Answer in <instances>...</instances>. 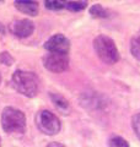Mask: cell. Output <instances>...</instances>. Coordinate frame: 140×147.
Instances as JSON below:
<instances>
[{
    "instance_id": "17",
    "label": "cell",
    "mask_w": 140,
    "mask_h": 147,
    "mask_svg": "<svg viewBox=\"0 0 140 147\" xmlns=\"http://www.w3.org/2000/svg\"><path fill=\"white\" fill-rule=\"evenodd\" d=\"M0 63L4 64V65L10 66V65H12V63H14V58L7 52H3L1 54H0Z\"/></svg>"
},
{
    "instance_id": "13",
    "label": "cell",
    "mask_w": 140,
    "mask_h": 147,
    "mask_svg": "<svg viewBox=\"0 0 140 147\" xmlns=\"http://www.w3.org/2000/svg\"><path fill=\"white\" fill-rule=\"evenodd\" d=\"M67 1L65 0H46V7L49 10H60V9L65 7Z\"/></svg>"
},
{
    "instance_id": "9",
    "label": "cell",
    "mask_w": 140,
    "mask_h": 147,
    "mask_svg": "<svg viewBox=\"0 0 140 147\" xmlns=\"http://www.w3.org/2000/svg\"><path fill=\"white\" fill-rule=\"evenodd\" d=\"M15 7L29 16H37L39 11L38 3L35 0H15Z\"/></svg>"
},
{
    "instance_id": "3",
    "label": "cell",
    "mask_w": 140,
    "mask_h": 147,
    "mask_svg": "<svg viewBox=\"0 0 140 147\" xmlns=\"http://www.w3.org/2000/svg\"><path fill=\"white\" fill-rule=\"evenodd\" d=\"M1 126L7 134H22L26 129V117L20 109L6 107L1 113Z\"/></svg>"
},
{
    "instance_id": "5",
    "label": "cell",
    "mask_w": 140,
    "mask_h": 147,
    "mask_svg": "<svg viewBox=\"0 0 140 147\" xmlns=\"http://www.w3.org/2000/svg\"><path fill=\"white\" fill-rule=\"evenodd\" d=\"M43 65L47 70L60 74L69 69V58L67 54L49 53L43 58Z\"/></svg>"
},
{
    "instance_id": "10",
    "label": "cell",
    "mask_w": 140,
    "mask_h": 147,
    "mask_svg": "<svg viewBox=\"0 0 140 147\" xmlns=\"http://www.w3.org/2000/svg\"><path fill=\"white\" fill-rule=\"evenodd\" d=\"M50 99L54 104V107L57 108L62 114H70L71 112V107H70L69 100L64 97V96L59 94V93H50L49 94Z\"/></svg>"
},
{
    "instance_id": "1",
    "label": "cell",
    "mask_w": 140,
    "mask_h": 147,
    "mask_svg": "<svg viewBox=\"0 0 140 147\" xmlns=\"http://www.w3.org/2000/svg\"><path fill=\"white\" fill-rule=\"evenodd\" d=\"M12 86L26 97H35L39 91V80L36 74L25 70H16L12 74Z\"/></svg>"
},
{
    "instance_id": "19",
    "label": "cell",
    "mask_w": 140,
    "mask_h": 147,
    "mask_svg": "<svg viewBox=\"0 0 140 147\" xmlns=\"http://www.w3.org/2000/svg\"><path fill=\"white\" fill-rule=\"evenodd\" d=\"M0 82H1V76H0Z\"/></svg>"
},
{
    "instance_id": "8",
    "label": "cell",
    "mask_w": 140,
    "mask_h": 147,
    "mask_svg": "<svg viewBox=\"0 0 140 147\" xmlns=\"http://www.w3.org/2000/svg\"><path fill=\"white\" fill-rule=\"evenodd\" d=\"M81 105L84 108L91 109V110H100L105 108V98L99 96L95 92L92 93H82L81 98H80Z\"/></svg>"
},
{
    "instance_id": "11",
    "label": "cell",
    "mask_w": 140,
    "mask_h": 147,
    "mask_svg": "<svg viewBox=\"0 0 140 147\" xmlns=\"http://www.w3.org/2000/svg\"><path fill=\"white\" fill-rule=\"evenodd\" d=\"M130 52L133 57L140 61V31H138L130 40Z\"/></svg>"
},
{
    "instance_id": "7",
    "label": "cell",
    "mask_w": 140,
    "mask_h": 147,
    "mask_svg": "<svg viewBox=\"0 0 140 147\" xmlns=\"http://www.w3.org/2000/svg\"><path fill=\"white\" fill-rule=\"evenodd\" d=\"M10 30L18 38H27L30 37L35 31V24L31 20L22 18V20H16L12 22L10 26Z\"/></svg>"
},
{
    "instance_id": "2",
    "label": "cell",
    "mask_w": 140,
    "mask_h": 147,
    "mask_svg": "<svg viewBox=\"0 0 140 147\" xmlns=\"http://www.w3.org/2000/svg\"><path fill=\"white\" fill-rule=\"evenodd\" d=\"M93 49L101 61L108 65L118 63L119 60V50L117 48L114 40L105 34H100L93 39Z\"/></svg>"
},
{
    "instance_id": "18",
    "label": "cell",
    "mask_w": 140,
    "mask_h": 147,
    "mask_svg": "<svg viewBox=\"0 0 140 147\" xmlns=\"http://www.w3.org/2000/svg\"><path fill=\"white\" fill-rule=\"evenodd\" d=\"M47 147H65V146L60 144V142H50V144L47 145Z\"/></svg>"
},
{
    "instance_id": "16",
    "label": "cell",
    "mask_w": 140,
    "mask_h": 147,
    "mask_svg": "<svg viewBox=\"0 0 140 147\" xmlns=\"http://www.w3.org/2000/svg\"><path fill=\"white\" fill-rule=\"evenodd\" d=\"M132 126H133L135 135H137V137L140 140V113L135 114L132 118Z\"/></svg>"
},
{
    "instance_id": "4",
    "label": "cell",
    "mask_w": 140,
    "mask_h": 147,
    "mask_svg": "<svg viewBox=\"0 0 140 147\" xmlns=\"http://www.w3.org/2000/svg\"><path fill=\"white\" fill-rule=\"evenodd\" d=\"M36 125L38 127V130L41 132H43L46 135H55L60 131V127H62V124L60 120L58 119V117L53 114L49 110H39L38 113L36 114L35 118Z\"/></svg>"
},
{
    "instance_id": "12",
    "label": "cell",
    "mask_w": 140,
    "mask_h": 147,
    "mask_svg": "<svg viewBox=\"0 0 140 147\" xmlns=\"http://www.w3.org/2000/svg\"><path fill=\"white\" fill-rule=\"evenodd\" d=\"M90 13L92 17H96V18H105L107 17V10H105L103 6L101 4H95L90 7Z\"/></svg>"
},
{
    "instance_id": "6",
    "label": "cell",
    "mask_w": 140,
    "mask_h": 147,
    "mask_svg": "<svg viewBox=\"0 0 140 147\" xmlns=\"http://www.w3.org/2000/svg\"><path fill=\"white\" fill-rule=\"evenodd\" d=\"M46 50L49 53H58V54H68L70 49L69 39L62 33L53 34L50 38L44 43Z\"/></svg>"
},
{
    "instance_id": "14",
    "label": "cell",
    "mask_w": 140,
    "mask_h": 147,
    "mask_svg": "<svg viewBox=\"0 0 140 147\" xmlns=\"http://www.w3.org/2000/svg\"><path fill=\"white\" fill-rule=\"evenodd\" d=\"M109 147H129V144L120 136H112L108 141Z\"/></svg>"
},
{
    "instance_id": "15",
    "label": "cell",
    "mask_w": 140,
    "mask_h": 147,
    "mask_svg": "<svg viewBox=\"0 0 140 147\" xmlns=\"http://www.w3.org/2000/svg\"><path fill=\"white\" fill-rule=\"evenodd\" d=\"M65 7L70 11H81L86 7V3H84V1H70V3H67Z\"/></svg>"
}]
</instances>
